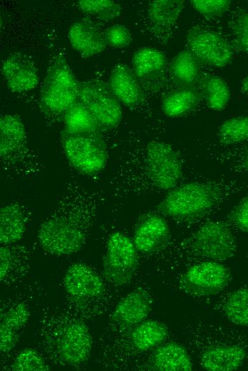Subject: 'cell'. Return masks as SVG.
I'll use <instances>...</instances> for the list:
<instances>
[{"instance_id":"cell-1","label":"cell","mask_w":248,"mask_h":371,"mask_svg":"<svg viewBox=\"0 0 248 371\" xmlns=\"http://www.w3.org/2000/svg\"><path fill=\"white\" fill-rule=\"evenodd\" d=\"M96 200L79 184L71 183L40 225L37 238L47 253L68 255L86 243L96 215Z\"/></svg>"},{"instance_id":"cell-2","label":"cell","mask_w":248,"mask_h":371,"mask_svg":"<svg viewBox=\"0 0 248 371\" xmlns=\"http://www.w3.org/2000/svg\"><path fill=\"white\" fill-rule=\"evenodd\" d=\"M39 344L55 364L76 367L90 357L92 337L83 318L71 310L47 308L39 324Z\"/></svg>"},{"instance_id":"cell-3","label":"cell","mask_w":248,"mask_h":371,"mask_svg":"<svg viewBox=\"0 0 248 371\" xmlns=\"http://www.w3.org/2000/svg\"><path fill=\"white\" fill-rule=\"evenodd\" d=\"M63 285L71 310L81 318L101 314L105 303V286L99 275L82 263L71 265L66 270Z\"/></svg>"},{"instance_id":"cell-4","label":"cell","mask_w":248,"mask_h":371,"mask_svg":"<svg viewBox=\"0 0 248 371\" xmlns=\"http://www.w3.org/2000/svg\"><path fill=\"white\" fill-rule=\"evenodd\" d=\"M219 195L215 186L207 183L190 182L175 187L159 203V211L179 221L197 219L211 210Z\"/></svg>"},{"instance_id":"cell-5","label":"cell","mask_w":248,"mask_h":371,"mask_svg":"<svg viewBox=\"0 0 248 371\" xmlns=\"http://www.w3.org/2000/svg\"><path fill=\"white\" fill-rule=\"evenodd\" d=\"M78 81L63 56L51 64L41 91L40 106L49 116H63L77 101Z\"/></svg>"},{"instance_id":"cell-6","label":"cell","mask_w":248,"mask_h":371,"mask_svg":"<svg viewBox=\"0 0 248 371\" xmlns=\"http://www.w3.org/2000/svg\"><path fill=\"white\" fill-rule=\"evenodd\" d=\"M98 132L61 133L63 151L78 172L91 175L101 171L107 162L106 146Z\"/></svg>"},{"instance_id":"cell-7","label":"cell","mask_w":248,"mask_h":371,"mask_svg":"<svg viewBox=\"0 0 248 371\" xmlns=\"http://www.w3.org/2000/svg\"><path fill=\"white\" fill-rule=\"evenodd\" d=\"M134 243L120 232H114L108 238L103 261L105 279L115 285L127 284L138 266V256Z\"/></svg>"},{"instance_id":"cell-8","label":"cell","mask_w":248,"mask_h":371,"mask_svg":"<svg viewBox=\"0 0 248 371\" xmlns=\"http://www.w3.org/2000/svg\"><path fill=\"white\" fill-rule=\"evenodd\" d=\"M77 100L91 113L103 131L115 128L120 123L122 110L119 101L103 82H79Z\"/></svg>"},{"instance_id":"cell-9","label":"cell","mask_w":248,"mask_h":371,"mask_svg":"<svg viewBox=\"0 0 248 371\" xmlns=\"http://www.w3.org/2000/svg\"><path fill=\"white\" fill-rule=\"evenodd\" d=\"M148 176L154 187L170 190L182 175V161L172 146L158 141H150L145 150Z\"/></svg>"},{"instance_id":"cell-10","label":"cell","mask_w":248,"mask_h":371,"mask_svg":"<svg viewBox=\"0 0 248 371\" xmlns=\"http://www.w3.org/2000/svg\"><path fill=\"white\" fill-rule=\"evenodd\" d=\"M230 277V271L224 265L208 260L188 268L180 278V287L194 296H209L223 290Z\"/></svg>"},{"instance_id":"cell-11","label":"cell","mask_w":248,"mask_h":371,"mask_svg":"<svg viewBox=\"0 0 248 371\" xmlns=\"http://www.w3.org/2000/svg\"><path fill=\"white\" fill-rule=\"evenodd\" d=\"M191 244L199 255L215 261L225 260L235 252V240L229 227L222 221L204 223L193 235Z\"/></svg>"},{"instance_id":"cell-12","label":"cell","mask_w":248,"mask_h":371,"mask_svg":"<svg viewBox=\"0 0 248 371\" xmlns=\"http://www.w3.org/2000/svg\"><path fill=\"white\" fill-rule=\"evenodd\" d=\"M0 309V350L10 352L17 345L31 315V306L22 297L2 299Z\"/></svg>"},{"instance_id":"cell-13","label":"cell","mask_w":248,"mask_h":371,"mask_svg":"<svg viewBox=\"0 0 248 371\" xmlns=\"http://www.w3.org/2000/svg\"><path fill=\"white\" fill-rule=\"evenodd\" d=\"M189 50L197 60L215 67H224L232 60L230 45L219 34L194 28L187 35Z\"/></svg>"},{"instance_id":"cell-14","label":"cell","mask_w":248,"mask_h":371,"mask_svg":"<svg viewBox=\"0 0 248 371\" xmlns=\"http://www.w3.org/2000/svg\"><path fill=\"white\" fill-rule=\"evenodd\" d=\"M1 69L7 87L14 92L29 91L38 83V71L26 54L19 52L10 54L3 61Z\"/></svg>"},{"instance_id":"cell-15","label":"cell","mask_w":248,"mask_h":371,"mask_svg":"<svg viewBox=\"0 0 248 371\" xmlns=\"http://www.w3.org/2000/svg\"><path fill=\"white\" fill-rule=\"evenodd\" d=\"M109 87L118 101L128 108H135L145 100L138 78L134 71L125 64L119 63L113 68Z\"/></svg>"},{"instance_id":"cell-16","label":"cell","mask_w":248,"mask_h":371,"mask_svg":"<svg viewBox=\"0 0 248 371\" xmlns=\"http://www.w3.org/2000/svg\"><path fill=\"white\" fill-rule=\"evenodd\" d=\"M151 299L141 290L123 297L111 315V320L120 327H131L143 322L151 311Z\"/></svg>"},{"instance_id":"cell-17","label":"cell","mask_w":248,"mask_h":371,"mask_svg":"<svg viewBox=\"0 0 248 371\" xmlns=\"http://www.w3.org/2000/svg\"><path fill=\"white\" fill-rule=\"evenodd\" d=\"M31 253L27 248L16 243L0 248V280L11 285L24 278L30 268Z\"/></svg>"},{"instance_id":"cell-18","label":"cell","mask_w":248,"mask_h":371,"mask_svg":"<svg viewBox=\"0 0 248 371\" xmlns=\"http://www.w3.org/2000/svg\"><path fill=\"white\" fill-rule=\"evenodd\" d=\"M27 146L24 125L17 115L6 114L0 118V155L9 161L25 151Z\"/></svg>"},{"instance_id":"cell-19","label":"cell","mask_w":248,"mask_h":371,"mask_svg":"<svg viewBox=\"0 0 248 371\" xmlns=\"http://www.w3.org/2000/svg\"><path fill=\"white\" fill-rule=\"evenodd\" d=\"M29 220L27 209L18 202H10L0 208V243H17L24 236Z\"/></svg>"},{"instance_id":"cell-20","label":"cell","mask_w":248,"mask_h":371,"mask_svg":"<svg viewBox=\"0 0 248 371\" xmlns=\"http://www.w3.org/2000/svg\"><path fill=\"white\" fill-rule=\"evenodd\" d=\"M169 233V226L165 219L153 215L147 217L137 226L133 241L138 251L150 253L166 241Z\"/></svg>"},{"instance_id":"cell-21","label":"cell","mask_w":248,"mask_h":371,"mask_svg":"<svg viewBox=\"0 0 248 371\" xmlns=\"http://www.w3.org/2000/svg\"><path fill=\"white\" fill-rule=\"evenodd\" d=\"M70 44L83 56H92L103 51L108 44L104 34L85 21L73 23L68 33Z\"/></svg>"},{"instance_id":"cell-22","label":"cell","mask_w":248,"mask_h":371,"mask_svg":"<svg viewBox=\"0 0 248 371\" xmlns=\"http://www.w3.org/2000/svg\"><path fill=\"white\" fill-rule=\"evenodd\" d=\"M244 350L237 345H219L205 350L201 356L202 367L209 371H232L244 360Z\"/></svg>"},{"instance_id":"cell-23","label":"cell","mask_w":248,"mask_h":371,"mask_svg":"<svg viewBox=\"0 0 248 371\" xmlns=\"http://www.w3.org/2000/svg\"><path fill=\"white\" fill-rule=\"evenodd\" d=\"M151 364L153 370L158 371H190L193 368L187 350L175 342L158 347L152 355Z\"/></svg>"},{"instance_id":"cell-24","label":"cell","mask_w":248,"mask_h":371,"mask_svg":"<svg viewBox=\"0 0 248 371\" xmlns=\"http://www.w3.org/2000/svg\"><path fill=\"white\" fill-rule=\"evenodd\" d=\"M132 64L137 78L143 81H153L164 71L166 59L163 52L151 47L142 48L133 56Z\"/></svg>"},{"instance_id":"cell-25","label":"cell","mask_w":248,"mask_h":371,"mask_svg":"<svg viewBox=\"0 0 248 371\" xmlns=\"http://www.w3.org/2000/svg\"><path fill=\"white\" fill-rule=\"evenodd\" d=\"M168 328L157 320H146L135 325L129 338L132 347L137 351L145 352L159 345L167 337Z\"/></svg>"},{"instance_id":"cell-26","label":"cell","mask_w":248,"mask_h":371,"mask_svg":"<svg viewBox=\"0 0 248 371\" xmlns=\"http://www.w3.org/2000/svg\"><path fill=\"white\" fill-rule=\"evenodd\" d=\"M200 99V94L195 88L182 86L166 94L162 99L161 107L166 116L177 118L194 109Z\"/></svg>"},{"instance_id":"cell-27","label":"cell","mask_w":248,"mask_h":371,"mask_svg":"<svg viewBox=\"0 0 248 371\" xmlns=\"http://www.w3.org/2000/svg\"><path fill=\"white\" fill-rule=\"evenodd\" d=\"M184 6L181 0H155L148 7L151 25L157 31L170 29L178 19Z\"/></svg>"},{"instance_id":"cell-28","label":"cell","mask_w":248,"mask_h":371,"mask_svg":"<svg viewBox=\"0 0 248 371\" xmlns=\"http://www.w3.org/2000/svg\"><path fill=\"white\" fill-rule=\"evenodd\" d=\"M199 71L198 60L190 50L178 53L170 66L172 78L182 86H191L197 80Z\"/></svg>"},{"instance_id":"cell-29","label":"cell","mask_w":248,"mask_h":371,"mask_svg":"<svg viewBox=\"0 0 248 371\" xmlns=\"http://www.w3.org/2000/svg\"><path fill=\"white\" fill-rule=\"evenodd\" d=\"M202 95L207 106L213 111H221L230 99V90L227 83L220 77L207 74L200 81Z\"/></svg>"},{"instance_id":"cell-30","label":"cell","mask_w":248,"mask_h":371,"mask_svg":"<svg viewBox=\"0 0 248 371\" xmlns=\"http://www.w3.org/2000/svg\"><path fill=\"white\" fill-rule=\"evenodd\" d=\"M65 130L71 133L98 132L103 129L95 117L78 100L63 116Z\"/></svg>"},{"instance_id":"cell-31","label":"cell","mask_w":248,"mask_h":371,"mask_svg":"<svg viewBox=\"0 0 248 371\" xmlns=\"http://www.w3.org/2000/svg\"><path fill=\"white\" fill-rule=\"evenodd\" d=\"M227 318L239 326L248 325V288H239L233 291L224 305Z\"/></svg>"},{"instance_id":"cell-32","label":"cell","mask_w":248,"mask_h":371,"mask_svg":"<svg viewBox=\"0 0 248 371\" xmlns=\"http://www.w3.org/2000/svg\"><path fill=\"white\" fill-rule=\"evenodd\" d=\"M218 138L225 145L248 141V116H239L224 121L219 128Z\"/></svg>"},{"instance_id":"cell-33","label":"cell","mask_w":248,"mask_h":371,"mask_svg":"<svg viewBox=\"0 0 248 371\" xmlns=\"http://www.w3.org/2000/svg\"><path fill=\"white\" fill-rule=\"evenodd\" d=\"M77 6L83 13L104 21L113 19L121 13L120 6L110 0H80Z\"/></svg>"},{"instance_id":"cell-34","label":"cell","mask_w":248,"mask_h":371,"mask_svg":"<svg viewBox=\"0 0 248 371\" xmlns=\"http://www.w3.org/2000/svg\"><path fill=\"white\" fill-rule=\"evenodd\" d=\"M10 370L15 371H46L50 370V367L38 351L32 348H24L14 358Z\"/></svg>"},{"instance_id":"cell-35","label":"cell","mask_w":248,"mask_h":371,"mask_svg":"<svg viewBox=\"0 0 248 371\" xmlns=\"http://www.w3.org/2000/svg\"><path fill=\"white\" fill-rule=\"evenodd\" d=\"M229 0H192L190 4L200 14L207 17L219 16L229 8Z\"/></svg>"},{"instance_id":"cell-36","label":"cell","mask_w":248,"mask_h":371,"mask_svg":"<svg viewBox=\"0 0 248 371\" xmlns=\"http://www.w3.org/2000/svg\"><path fill=\"white\" fill-rule=\"evenodd\" d=\"M104 36L107 44L117 49L128 46L132 41L129 29L122 24L110 26L105 30Z\"/></svg>"},{"instance_id":"cell-37","label":"cell","mask_w":248,"mask_h":371,"mask_svg":"<svg viewBox=\"0 0 248 371\" xmlns=\"http://www.w3.org/2000/svg\"><path fill=\"white\" fill-rule=\"evenodd\" d=\"M233 34L237 47L248 53V13L240 14L234 21Z\"/></svg>"},{"instance_id":"cell-38","label":"cell","mask_w":248,"mask_h":371,"mask_svg":"<svg viewBox=\"0 0 248 371\" xmlns=\"http://www.w3.org/2000/svg\"><path fill=\"white\" fill-rule=\"evenodd\" d=\"M231 220L238 229L248 233V195L234 207L231 213Z\"/></svg>"},{"instance_id":"cell-39","label":"cell","mask_w":248,"mask_h":371,"mask_svg":"<svg viewBox=\"0 0 248 371\" xmlns=\"http://www.w3.org/2000/svg\"><path fill=\"white\" fill-rule=\"evenodd\" d=\"M242 88L248 98V75L242 81Z\"/></svg>"},{"instance_id":"cell-40","label":"cell","mask_w":248,"mask_h":371,"mask_svg":"<svg viewBox=\"0 0 248 371\" xmlns=\"http://www.w3.org/2000/svg\"><path fill=\"white\" fill-rule=\"evenodd\" d=\"M242 166L245 170L248 171V151L243 156Z\"/></svg>"},{"instance_id":"cell-41","label":"cell","mask_w":248,"mask_h":371,"mask_svg":"<svg viewBox=\"0 0 248 371\" xmlns=\"http://www.w3.org/2000/svg\"><path fill=\"white\" fill-rule=\"evenodd\" d=\"M247 5H248V3H247Z\"/></svg>"}]
</instances>
